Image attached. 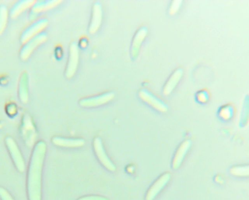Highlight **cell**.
Wrapping results in <instances>:
<instances>
[{
  "label": "cell",
  "instance_id": "obj_1",
  "mask_svg": "<svg viewBox=\"0 0 249 200\" xmlns=\"http://www.w3.org/2000/svg\"><path fill=\"white\" fill-rule=\"evenodd\" d=\"M46 151V145L43 141L38 142L33 150L27 178L29 200H41V173Z\"/></svg>",
  "mask_w": 249,
  "mask_h": 200
},
{
  "label": "cell",
  "instance_id": "obj_2",
  "mask_svg": "<svg viewBox=\"0 0 249 200\" xmlns=\"http://www.w3.org/2000/svg\"><path fill=\"white\" fill-rule=\"evenodd\" d=\"M20 130L25 144L28 147L34 145L36 140L37 134L34 123L29 115L25 114L23 116Z\"/></svg>",
  "mask_w": 249,
  "mask_h": 200
},
{
  "label": "cell",
  "instance_id": "obj_3",
  "mask_svg": "<svg viewBox=\"0 0 249 200\" xmlns=\"http://www.w3.org/2000/svg\"><path fill=\"white\" fill-rule=\"evenodd\" d=\"M138 96L142 101L159 112L164 113L168 110L167 104L162 99L147 89H140Z\"/></svg>",
  "mask_w": 249,
  "mask_h": 200
},
{
  "label": "cell",
  "instance_id": "obj_4",
  "mask_svg": "<svg viewBox=\"0 0 249 200\" xmlns=\"http://www.w3.org/2000/svg\"><path fill=\"white\" fill-rule=\"evenodd\" d=\"M171 178V175L168 172L159 176L147 190L145 200H154L168 184Z\"/></svg>",
  "mask_w": 249,
  "mask_h": 200
},
{
  "label": "cell",
  "instance_id": "obj_5",
  "mask_svg": "<svg viewBox=\"0 0 249 200\" xmlns=\"http://www.w3.org/2000/svg\"><path fill=\"white\" fill-rule=\"evenodd\" d=\"M5 143L15 166L19 172H23L25 169V163L17 143L10 137L6 138Z\"/></svg>",
  "mask_w": 249,
  "mask_h": 200
},
{
  "label": "cell",
  "instance_id": "obj_6",
  "mask_svg": "<svg viewBox=\"0 0 249 200\" xmlns=\"http://www.w3.org/2000/svg\"><path fill=\"white\" fill-rule=\"evenodd\" d=\"M114 96L113 92H106L97 96L82 99L79 101V104L83 107H96L109 102Z\"/></svg>",
  "mask_w": 249,
  "mask_h": 200
},
{
  "label": "cell",
  "instance_id": "obj_7",
  "mask_svg": "<svg viewBox=\"0 0 249 200\" xmlns=\"http://www.w3.org/2000/svg\"><path fill=\"white\" fill-rule=\"evenodd\" d=\"M79 59V48L75 42H72L70 46L69 55L65 70V76L67 79L71 78L76 73Z\"/></svg>",
  "mask_w": 249,
  "mask_h": 200
},
{
  "label": "cell",
  "instance_id": "obj_8",
  "mask_svg": "<svg viewBox=\"0 0 249 200\" xmlns=\"http://www.w3.org/2000/svg\"><path fill=\"white\" fill-rule=\"evenodd\" d=\"M148 30L146 26L140 27L136 32L132 39L130 56L132 60H135L138 57L143 42L147 36Z\"/></svg>",
  "mask_w": 249,
  "mask_h": 200
},
{
  "label": "cell",
  "instance_id": "obj_9",
  "mask_svg": "<svg viewBox=\"0 0 249 200\" xmlns=\"http://www.w3.org/2000/svg\"><path fill=\"white\" fill-rule=\"evenodd\" d=\"M183 75V69L180 67L176 68L171 73L162 89V94L164 96L167 97L172 94L181 80Z\"/></svg>",
  "mask_w": 249,
  "mask_h": 200
},
{
  "label": "cell",
  "instance_id": "obj_10",
  "mask_svg": "<svg viewBox=\"0 0 249 200\" xmlns=\"http://www.w3.org/2000/svg\"><path fill=\"white\" fill-rule=\"evenodd\" d=\"M192 144L191 140L186 139L182 141L177 148L173 156L172 168L178 170L182 164L186 155L190 150Z\"/></svg>",
  "mask_w": 249,
  "mask_h": 200
},
{
  "label": "cell",
  "instance_id": "obj_11",
  "mask_svg": "<svg viewBox=\"0 0 249 200\" xmlns=\"http://www.w3.org/2000/svg\"><path fill=\"white\" fill-rule=\"evenodd\" d=\"M93 146L97 156L101 163L108 170L115 171L116 169V166L106 154L100 138L96 137L94 139Z\"/></svg>",
  "mask_w": 249,
  "mask_h": 200
},
{
  "label": "cell",
  "instance_id": "obj_12",
  "mask_svg": "<svg viewBox=\"0 0 249 200\" xmlns=\"http://www.w3.org/2000/svg\"><path fill=\"white\" fill-rule=\"evenodd\" d=\"M48 20L42 19L33 23L23 32L21 41L24 43L29 40L42 33V31L48 25Z\"/></svg>",
  "mask_w": 249,
  "mask_h": 200
},
{
  "label": "cell",
  "instance_id": "obj_13",
  "mask_svg": "<svg viewBox=\"0 0 249 200\" xmlns=\"http://www.w3.org/2000/svg\"><path fill=\"white\" fill-rule=\"evenodd\" d=\"M46 39V34L42 32L27 41L21 50L20 57L22 59L24 60L28 58L33 51Z\"/></svg>",
  "mask_w": 249,
  "mask_h": 200
},
{
  "label": "cell",
  "instance_id": "obj_14",
  "mask_svg": "<svg viewBox=\"0 0 249 200\" xmlns=\"http://www.w3.org/2000/svg\"><path fill=\"white\" fill-rule=\"evenodd\" d=\"M103 18V10L101 3L97 1L93 4L89 32L91 34L95 33L100 28Z\"/></svg>",
  "mask_w": 249,
  "mask_h": 200
},
{
  "label": "cell",
  "instance_id": "obj_15",
  "mask_svg": "<svg viewBox=\"0 0 249 200\" xmlns=\"http://www.w3.org/2000/svg\"><path fill=\"white\" fill-rule=\"evenodd\" d=\"M53 143L58 146L67 148H76L83 146L85 140L81 139H66L55 137L52 139Z\"/></svg>",
  "mask_w": 249,
  "mask_h": 200
},
{
  "label": "cell",
  "instance_id": "obj_16",
  "mask_svg": "<svg viewBox=\"0 0 249 200\" xmlns=\"http://www.w3.org/2000/svg\"><path fill=\"white\" fill-rule=\"evenodd\" d=\"M61 0L40 1L35 4L31 12L30 18L34 19L37 15L42 11L51 9L57 5Z\"/></svg>",
  "mask_w": 249,
  "mask_h": 200
},
{
  "label": "cell",
  "instance_id": "obj_17",
  "mask_svg": "<svg viewBox=\"0 0 249 200\" xmlns=\"http://www.w3.org/2000/svg\"><path fill=\"white\" fill-rule=\"evenodd\" d=\"M236 109L234 105L228 103L221 105L218 109L219 118L224 121L231 120L235 116Z\"/></svg>",
  "mask_w": 249,
  "mask_h": 200
},
{
  "label": "cell",
  "instance_id": "obj_18",
  "mask_svg": "<svg viewBox=\"0 0 249 200\" xmlns=\"http://www.w3.org/2000/svg\"><path fill=\"white\" fill-rule=\"evenodd\" d=\"M19 97L23 103L28 100V76L26 73H23L19 83Z\"/></svg>",
  "mask_w": 249,
  "mask_h": 200
},
{
  "label": "cell",
  "instance_id": "obj_19",
  "mask_svg": "<svg viewBox=\"0 0 249 200\" xmlns=\"http://www.w3.org/2000/svg\"><path fill=\"white\" fill-rule=\"evenodd\" d=\"M230 173L237 178H246L249 175V166L248 164L236 165L230 169Z\"/></svg>",
  "mask_w": 249,
  "mask_h": 200
},
{
  "label": "cell",
  "instance_id": "obj_20",
  "mask_svg": "<svg viewBox=\"0 0 249 200\" xmlns=\"http://www.w3.org/2000/svg\"><path fill=\"white\" fill-rule=\"evenodd\" d=\"M211 98V93L207 88H202L196 92L195 99L196 102L200 104L208 103Z\"/></svg>",
  "mask_w": 249,
  "mask_h": 200
},
{
  "label": "cell",
  "instance_id": "obj_21",
  "mask_svg": "<svg viewBox=\"0 0 249 200\" xmlns=\"http://www.w3.org/2000/svg\"><path fill=\"white\" fill-rule=\"evenodd\" d=\"M34 1L32 0H22L18 2L11 9L10 15L12 17H14L18 15L21 11L26 9V8L30 6Z\"/></svg>",
  "mask_w": 249,
  "mask_h": 200
},
{
  "label": "cell",
  "instance_id": "obj_22",
  "mask_svg": "<svg viewBox=\"0 0 249 200\" xmlns=\"http://www.w3.org/2000/svg\"><path fill=\"white\" fill-rule=\"evenodd\" d=\"M7 10L4 6L0 7V34L2 33L7 20Z\"/></svg>",
  "mask_w": 249,
  "mask_h": 200
},
{
  "label": "cell",
  "instance_id": "obj_23",
  "mask_svg": "<svg viewBox=\"0 0 249 200\" xmlns=\"http://www.w3.org/2000/svg\"><path fill=\"white\" fill-rule=\"evenodd\" d=\"M5 111L7 115L9 117H15L18 113V106L14 102H9L6 105Z\"/></svg>",
  "mask_w": 249,
  "mask_h": 200
},
{
  "label": "cell",
  "instance_id": "obj_24",
  "mask_svg": "<svg viewBox=\"0 0 249 200\" xmlns=\"http://www.w3.org/2000/svg\"><path fill=\"white\" fill-rule=\"evenodd\" d=\"M182 3V0H173L171 2L168 8V14L170 16L176 15L180 9Z\"/></svg>",
  "mask_w": 249,
  "mask_h": 200
},
{
  "label": "cell",
  "instance_id": "obj_25",
  "mask_svg": "<svg viewBox=\"0 0 249 200\" xmlns=\"http://www.w3.org/2000/svg\"><path fill=\"white\" fill-rule=\"evenodd\" d=\"M0 198L1 200H14L10 193L1 187H0Z\"/></svg>",
  "mask_w": 249,
  "mask_h": 200
},
{
  "label": "cell",
  "instance_id": "obj_26",
  "mask_svg": "<svg viewBox=\"0 0 249 200\" xmlns=\"http://www.w3.org/2000/svg\"><path fill=\"white\" fill-rule=\"evenodd\" d=\"M54 56L57 60H61L63 56V50L60 45H57L54 50Z\"/></svg>",
  "mask_w": 249,
  "mask_h": 200
},
{
  "label": "cell",
  "instance_id": "obj_27",
  "mask_svg": "<svg viewBox=\"0 0 249 200\" xmlns=\"http://www.w3.org/2000/svg\"><path fill=\"white\" fill-rule=\"evenodd\" d=\"M89 40L88 39L85 37H82L79 40L77 46L80 49H86L88 46Z\"/></svg>",
  "mask_w": 249,
  "mask_h": 200
},
{
  "label": "cell",
  "instance_id": "obj_28",
  "mask_svg": "<svg viewBox=\"0 0 249 200\" xmlns=\"http://www.w3.org/2000/svg\"><path fill=\"white\" fill-rule=\"evenodd\" d=\"M78 200H109L108 199L99 196H89L80 198Z\"/></svg>",
  "mask_w": 249,
  "mask_h": 200
},
{
  "label": "cell",
  "instance_id": "obj_29",
  "mask_svg": "<svg viewBox=\"0 0 249 200\" xmlns=\"http://www.w3.org/2000/svg\"><path fill=\"white\" fill-rule=\"evenodd\" d=\"M8 82L7 77L3 76L0 78V84L1 85H5Z\"/></svg>",
  "mask_w": 249,
  "mask_h": 200
},
{
  "label": "cell",
  "instance_id": "obj_30",
  "mask_svg": "<svg viewBox=\"0 0 249 200\" xmlns=\"http://www.w3.org/2000/svg\"><path fill=\"white\" fill-rule=\"evenodd\" d=\"M222 180H221V178L219 176H217L216 177H215V181L217 182H219L220 181H221Z\"/></svg>",
  "mask_w": 249,
  "mask_h": 200
}]
</instances>
